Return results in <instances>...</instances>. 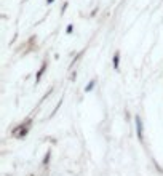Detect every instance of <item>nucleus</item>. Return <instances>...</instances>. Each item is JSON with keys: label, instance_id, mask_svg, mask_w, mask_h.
<instances>
[{"label": "nucleus", "instance_id": "f257e3e1", "mask_svg": "<svg viewBox=\"0 0 163 176\" xmlns=\"http://www.w3.org/2000/svg\"><path fill=\"white\" fill-rule=\"evenodd\" d=\"M31 123L32 122L31 120H27V122H22L21 125H18L15 130L11 131L13 134V138H16V139H24L27 134H29V128H31Z\"/></svg>", "mask_w": 163, "mask_h": 176}, {"label": "nucleus", "instance_id": "1a4fd4ad", "mask_svg": "<svg viewBox=\"0 0 163 176\" xmlns=\"http://www.w3.org/2000/svg\"><path fill=\"white\" fill-rule=\"evenodd\" d=\"M75 77H77V72H72V75H71V80H75Z\"/></svg>", "mask_w": 163, "mask_h": 176}, {"label": "nucleus", "instance_id": "423d86ee", "mask_svg": "<svg viewBox=\"0 0 163 176\" xmlns=\"http://www.w3.org/2000/svg\"><path fill=\"white\" fill-rule=\"evenodd\" d=\"M94 85H96V80H91V82H90V83L85 87V93H90V91H93Z\"/></svg>", "mask_w": 163, "mask_h": 176}, {"label": "nucleus", "instance_id": "0eeeda50", "mask_svg": "<svg viewBox=\"0 0 163 176\" xmlns=\"http://www.w3.org/2000/svg\"><path fill=\"white\" fill-rule=\"evenodd\" d=\"M66 32H67V34H72V32H74V24H67Z\"/></svg>", "mask_w": 163, "mask_h": 176}, {"label": "nucleus", "instance_id": "39448f33", "mask_svg": "<svg viewBox=\"0 0 163 176\" xmlns=\"http://www.w3.org/2000/svg\"><path fill=\"white\" fill-rule=\"evenodd\" d=\"M50 158H51V149H48V151H47V154H45V158H43V162H42V165H43V167H48V163H50Z\"/></svg>", "mask_w": 163, "mask_h": 176}, {"label": "nucleus", "instance_id": "6e6552de", "mask_svg": "<svg viewBox=\"0 0 163 176\" xmlns=\"http://www.w3.org/2000/svg\"><path fill=\"white\" fill-rule=\"evenodd\" d=\"M66 10H67V2H66V3L62 5V8H61V15H64V11H66Z\"/></svg>", "mask_w": 163, "mask_h": 176}, {"label": "nucleus", "instance_id": "f03ea898", "mask_svg": "<svg viewBox=\"0 0 163 176\" xmlns=\"http://www.w3.org/2000/svg\"><path fill=\"white\" fill-rule=\"evenodd\" d=\"M134 123H136V134H138V139L141 143H144V125H142L141 115H136L134 117Z\"/></svg>", "mask_w": 163, "mask_h": 176}, {"label": "nucleus", "instance_id": "20e7f679", "mask_svg": "<svg viewBox=\"0 0 163 176\" xmlns=\"http://www.w3.org/2000/svg\"><path fill=\"white\" fill-rule=\"evenodd\" d=\"M112 66H114V69H115L117 72L120 71V51H118V50L114 53V58H112Z\"/></svg>", "mask_w": 163, "mask_h": 176}, {"label": "nucleus", "instance_id": "9d476101", "mask_svg": "<svg viewBox=\"0 0 163 176\" xmlns=\"http://www.w3.org/2000/svg\"><path fill=\"white\" fill-rule=\"evenodd\" d=\"M53 2H54V0H47V5H51Z\"/></svg>", "mask_w": 163, "mask_h": 176}, {"label": "nucleus", "instance_id": "7ed1b4c3", "mask_svg": "<svg viewBox=\"0 0 163 176\" xmlns=\"http://www.w3.org/2000/svg\"><path fill=\"white\" fill-rule=\"evenodd\" d=\"M47 67H48V59H45V61L42 63V66H40V69H38V72H37V75H35V82H37V83L42 80L43 74L47 72Z\"/></svg>", "mask_w": 163, "mask_h": 176}]
</instances>
